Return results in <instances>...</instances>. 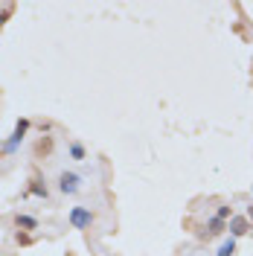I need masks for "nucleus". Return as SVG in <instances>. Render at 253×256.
<instances>
[{"instance_id":"nucleus-1","label":"nucleus","mask_w":253,"mask_h":256,"mask_svg":"<svg viewBox=\"0 0 253 256\" xmlns=\"http://www.w3.org/2000/svg\"><path fill=\"white\" fill-rule=\"evenodd\" d=\"M70 224H73L76 230H88V227L94 224V213L85 210V207H73V210H70Z\"/></svg>"},{"instance_id":"nucleus-2","label":"nucleus","mask_w":253,"mask_h":256,"mask_svg":"<svg viewBox=\"0 0 253 256\" xmlns=\"http://www.w3.org/2000/svg\"><path fill=\"white\" fill-rule=\"evenodd\" d=\"M59 187H62V192H76V190H79V175H73V172H62Z\"/></svg>"},{"instance_id":"nucleus-3","label":"nucleus","mask_w":253,"mask_h":256,"mask_svg":"<svg viewBox=\"0 0 253 256\" xmlns=\"http://www.w3.org/2000/svg\"><path fill=\"white\" fill-rule=\"evenodd\" d=\"M227 230L233 233V239L245 236V233H248V219H242V216H233V219H230V224H227Z\"/></svg>"},{"instance_id":"nucleus-4","label":"nucleus","mask_w":253,"mask_h":256,"mask_svg":"<svg viewBox=\"0 0 253 256\" xmlns=\"http://www.w3.org/2000/svg\"><path fill=\"white\" fill-rule=\"evenodd\" d=\"M50 152H53V137H44V140H38V146H35V155H38V158H41V155L47 158Z\"/></svg>"},{"instance_id":"nucleus-5","label":"nucleus","mask_w":253,"mask_h":256,"mask_svg":"<svg viewBox=\"0 0 253 256\" xmlns=\"http://www.w3.org/2000/svg\"><path fill=\"white\" fill-rule=\"evenodd\" d=\"M207 227H210L207 233H210V236H216V233H221V230H227V222L216 216V219H210V224H207Z\"/></svg>"},{"instance_id":"nucleus-6","label":"nucleus","mask_w":253,"mask_h":256,"mask_svg":"<svg viewBox=\"0 0 253 256\" xmlns=\"http://www.w3.org/2000/svg\"><path fill=\"white\" fill-rule=\"evenodd\" d=\"M27 128H30V123H27V120H21V123H18L15 134H12V143H9V149H15V143H18V140H21V137L27 134Z\"/></svg>"},{"instance_id":"nucleus-7","label":"nucleus","mask_w":253,"mask_h":256,"mask_svg":"<svg viewBox=\"0 0 253 256\" xmlns=\"http://www.w3.org/2000/svg\"><path fill=\"white\" fill-rule=\"evenodd\" d=\"M233 254H236V239L230 236L227 242H221V248H219V254L216 256H233Z\"/></svg>"},{"instance_id":"nucleus-8","label":"nucleus","mask_w":253,"mask_h":256,"mask_svg":"<svg viewBox=\"0 0 253 256\" xmlns=\"http://www.w3.org/2000/svg\"><path fill=\"white\" fill-rule=\"evenodd\" d=\"M18 227H27V230H35V227H38V222H35V219H30V216H18Z\"/></svg>"},{"instance_id":"nucleus-9","label":"nucleus","mask_w":253,"mask_h":256,"mask_svg":"<svg viewBox=\"0 0 253 256\" xmlns=\"http://www.w3.org/2000/svg\"><path fill=\"white\" fill-rule=\"evenodd\" d=\"M70 155H73L76 160H82V158H85V149H82L79 143H73V146H70Z\"/></svg>"},{"instance_id":"nucleus-10","label":"nucleus","mask_w":253,"mask_h":256,"mask_svg":"<svg viewBox=\"0 0 253 256\" xmlns=\"http://www.w3.org/2000/svg\"><path fill=\"white\" fill-rule=\"evenodd\" d=\"M32 192H35V195H44V198H47V187H41V181H32Z\"/></svg>"},{"instance_id":"nucleus-11","label":"nucleus","mask_w":253,"mask_h":256,"mask_svg":"<svg viewBox=\"0 0 253 256\" xmlns=\"http://www.w3.org/2000/svg\"><path fill=\"white\" fill-rule=\"evenodd\" d=\"M216 216H219V219H224V222H227V219H233V213H230V207H219V213H216Z\"/></svg>"},{"instance_id":"nucleus-12","label":"nucleus","mask_w":253,"mask_h":256,"mask_svg":"<svg viewBox=\"0 0 253 256\" xmlns=\"http://www.w3.org/2000/svg\"><path fill=\"white\" fill-rule=\"evenodd\" d=\"M248 219H251V222H253V207H251V210H248Z\"/></svg>"}]
</instances>
